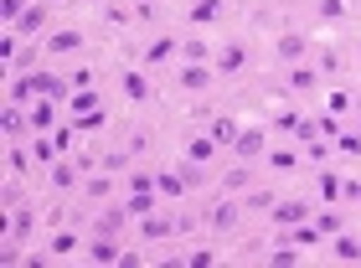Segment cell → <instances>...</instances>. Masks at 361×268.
I'll return each instance as SVG.
<instances>
[{"instance_id": "6da1fadb", "label": "cell", "mask_w": 361, "mask_h": 268, "mask_svg": "<svg viewBox=\"0 0 361 268\" xmlns=\"http://www.w3.org/2000/svg\"><path fill=\"white\" fill-rule=\"evenodd\" d=\"M6 217H11V222H6V248H21L26 238H37V227H42V212L31 207V201H21V207H11Z\"/></svg>"}, {"instance_id": "5b68a950", "label": "cell", "mask_w": 361, "mask_h": 268, "mask_svg": "<svg viewBox=\"0 0 361 268\" xmlns=\"http://www.w3.org/2000/svg\"><path fill=\"white\" fill-rule=\"evenodd\" d=\"M243 67H248V42H222L217 52H212V73H217V83L238 78Z\"/></svg>"}, {"instance_id": "9a60e30c", "label": "cell", "mask_w": 361, "mask_h": 268, "mask_svg": "<svg viewBox=\"0 0 361 268\" xmlns=\"http://www.w3.org/2000/svg\"><path fill=\"white\" fill-rule=\"evenodd\" d=\"M57 98H31L26 104V124H31V134H52L57 129Z\"/></svg>"}, {"instance_id": "d6a6232c", "label": "cell", "mask_w": 361, "mask_h": 268, "mask_svg": "<svg viewBox=\"0 0 361 268\" xmlns=\"http://www.w3.org/2000/svg\"><path fill=\"white\" fill-rule=\"evenodd\" d=\"M315 21H325V26L351 21V0H315Z\"/></svg>"}, {"instance_id": "cb8c5ba5", "label": "cell", "mask_w": 361, "mask_h": 268, "mask_svg": "<svg viewBox=\"0 0 361 268\" xmlns=\"http://www.w3.org/2000/svg\"><path fill=\"white\" fill-rule=\"evenodd\" d=\"M207 134H212V140H217L222 150H233V145H238V134H243V124L233 119V114H212V119H207Z\"/></svg>"}, {"instance_id": "4dcf8cb0", "label": "cell", "mask_w": 361, "mask_h": 268, "mask_svg": "<svg viewBox=\"0 0 361 268\" xmlns=\"http://www.w3.org/2000/svg\"><path fill=\"white\" fill-rule=\"evenodd\" d=\"M62 109H68V119H78V114H93V109H104V93H98V88H73Z\"/></svg>"}, {"instance_id": "ba28073f", "label": "cell", "mask_w": 361, "mask_h": 268, "mask_svg": "<svg viewBox=\"0 0 361 268\" xmlns=\"http://www.w3.org/2000/svg\"><path fill=\"white\" fill-rule=\"evenodd\" d=\"M279 83H284L289 93H315L320 88V67L315 62H289V67H279Z\"/></svg>"}, {"instance_id": "836d02e7", "label": "cell", "mask_w": 361, "mask_h": 268, "mask_svg": "<svg viewBox=\"0 0 361 268\" xmlns=\"http://www.w3.org/2000/svg\"><path fill=\"white\" fill-rule=\"evenodd\" d=\"M310 124H315V134H320V140H341V134H346V119H341V114H331V109H325V114H310Z\"/></svg>"}, {"instance_id": "f35d334b", "label": "cell", "mask_w": 361, "mask_h": 268, "mask_svg": "<svg viewBox=\"0 0 361 268\" xmlns=\"http://www.w3.org/2000/svg\"><path fill=\"white\" fill-rule=\"evenodd\" d=\"M129 165H135V155H129V145H124V150H104V155H98V171H114V176H124Z\"/></svg>"}, {"instance_id": "60d3db41", "label": "cell", "mask_w": 361, "mask_h": 268, "mask_svg": "<svg viewBox=\"0 0 361 268\" xmlns=\"http://www.w3.org/2000/svg\"><path fill=\"white\" fill-rule=\"evenodd\" d=\"M52 140H57V155H78V124L68 119V124H57L52 129Z\"/></svg>"}, {"instance_id": "d4e9b609", "label": "cell", "mask_w": 361, "mask_h": 268, "mask_svg": "<svg viewBox=\"0 0 361 268\" xmlns=\"http://www.w3.org/2000/svg\"><path fill=\"white\" fill-rule=\"evenodd\" d=\"M315 196H320V207H341V171H336V165H320Z\"/></svg>"}, {"instance_id": "8d00e7d4", "label": "cell", "mask_w": 361, "mask_h": 268, "mask_svg": "<svg viewBox=\"0 0 361 268\" xmlns=\"http://www.w3.org/2000/svg\"><path fill=\"white\" fill-rule=\"evenodd\" d=\"M212 52H217L212 42H202V37H180V62H212Z\"/></svg>"}, {"instance_id": "ee69618b", "label": "cell", "mask_w": 361, "mask_h": 268, "mask_svg": "<svg viewBox=\"0 0 361 268\" xmlns=\"http://www.w3.org/2000/svg\"><path fill=\"white\" fill-rule=\"evenodd\" d=\"M336 155H341V160H361V129H346V134H341V140H336Z\"/></svg>"}, {"instance_id": "bcb514c9", "label": "cell", "mask_w": 361, "mask_h": 268, "mask_svg": "<svg viewBox=\"0 0 361 268\" xmlns=\"http://www.w3.org/2000/svg\"><path fill=\"white\" fill-rule=\"evenodd\" d=\"M274 201H279L274 191H243V212H269Z\"/></svg>"}, {"instance_id": "d590c367", "label": "cell", "mask_w": 361, "mask_h": 268, "mask_svg": "<svg viewBox=\"0 0 361 268\" xmlns=\"http://www.w3.org/2000/svg\"><path fill=\"white\" fill-rule=\"evenodd\" d=\"M31 160H37V165H57V160H62L52 134H31Z\"/></svg>"}, {"instance_id": "f6af8a7d", "label": "cell", "mask_w": 361, "mask_h": 268, "mask_svg": "<svg viewBox=\"0 0 361 268\" xmlns=\"http://www.w3.org/2000/svg\"><path fill=\"white\" fill-rule=\"evenodd\" d=\"M73 124H78V134H98V129H104V124H109V109H93V114H78V119H73Z\"/></svg>"}, {"instance_id": "8992f818", "label": "cell", "mask_w": 361, "mask_h": 268, "mask_svg": "<svg viewBox=\"0 0 361 268\" xmlns=\"http://www.w3.org/2000/svg\"><path fill=\"white\" fill-rule=\"evenodd\" d=\"M47 57H78L88 47V31L83 26H57V31H47Z\"/></svg>"}, {"instance_id": "7402d4cb", "label": "cell", "mask_w": 361, "mask_h": 268, "mask_svg": "<svg viewBox=\"0 0 361 268\" xmlns=\"http://www.w3.org/2000/svg\"><path fill=\"white\" fill-rule=\"evenodd\" d=\"M83 196L98 201V207H104V201H114V196H119V181H114V171H93V176H83Z\"/></svg>"}, {"instance_id": "ab89813d", "label": "cell", "mask_w": 361, "mask_h": 268, "mask_svg": "<svg viewBox=\"0 0 361 268\" xmlns=\"http://www.w3.org/2000/svg\"><path fill=\"white\" fill-rule=\"evenodd\" d=\"M310 222H315V227H320V238H325V243H331V238H336V232H341V227H346V217H341V207H325L320 217H310Z\"/></svg>"}, {"instance_id": "484cf974", "label": "cell", "mask_w": 361, "mask_h": 268, "mask_svg": "<svg viewBox=\"0 0 361 268\" xmlns=\"http://www.w3.org/2000/svg\"><path fill=\"white\" fill-rule=\"evenodd\" d=\"M47 6H52V0H31V11L11 31H16V37H42V31H47Z\"/></svg>"}, {"instance_id": "7c38bea8", "label": "cell", "mask_w": 361, "mask_h": 268, "mask_svg": "<svg viewBox=\"0 0 361 268\" xmlns=\"http://www.w3.org/2000/svg\"><path fill=\"white\" fill-rule=\"evenodd\" d=\"M269 222H274V227H300V222H310V201H305V196L274 201V207H269Z\"/></svg>"}, {"instance_id": "2e32d148", "label": "cell", "mask_w": 361, "mask_h": 268, "mask_svg": "<svg viewBox=\"0 0 361 268\" xmlns=\"http://www.w3.org/2000/svg\"><path fill=\"white\" fill-rule=\"evenodd\" d=\"M124 222H129V212H124V201L114 196V201H104V207H98V217H93V232H109V238H124Z\"/></svg>"}, {"instance_id": "e575fe53", "label": "cell", "mask_w": 361, "mask_h": 268, "mask_svg": "<svg viewBox=\"0 0 361 268\" xmlns=\"http://www.w3.org/2000/svg\"><path fill=\"white\" fill-rule=\"evenodd\" d=\"M0 129H6V140H21V134L31 129V124H26V104H6V114H0Z\"/></svg>"}, {"instance_id": "8fae6325", "label": "cell", "mask_w": 361, "mask_h": 268, "mask_svg": "<svg viewBox=\"0 0 361 268\" xmlns=\"http://www.w3.org/2000/svg\"><path fill=\"white\" fill-rule=\"evenodd\" d=\"M212 83H217L212 62H180V67H176V88H180V93H207Z\"/></svg>"}, {"instance_id": "94428289", "label": "cell", "mask_w": 361, "mask_h": 268, "mask_svg": "<svg viewBox=\"0 0 361 268\" xmlns=\"http://www.w3.org/2000/svg\"><path fill=\"white\" fill-rule=\"evenodd\" d=\"M356 207H361V201H356Z\"/></svg>"}, {"instance_id": "ffe728a7", "label": "cell", "mask_w": 361, "mask_h": 268, "mask_svg": "<svg viewBox=\"0 0 361 268\" xmlns=\"http://www.w3.org/2000/svg\"><path fill=\"white\" fill-rule=\"evenodd\" d=\"M264 165H269L274 176H294L305 165V155H300V150H289V145H269L264 150Z\"/></svg>"}, {"instance_id": "11a10c76", "label": "cell", "mask_w": 361, "mask_h": 268, "mask_svg": "<svg viewBox=\"0 0 361 268\" xmlns=\"http://www.w3.org/2000/svg\"><path fill=\"white\" fill-rule=\"evenodd\" d=\"M315 67H320V73H336V67H341V57L331 52V47H320V62H315Z\"/></svg>"}, {"instance_id": "4316f807", "label": "cell", "mask_w": 361, "mask_h": 268, "mask_svg": "<svg viewBox=\"0 0 361 268\" xmlns=\"http://www.w3.org/2000/svg\"><path fill=\"white\" fill-rule=\"evenodd\" d=\"M331 258H336V263H361V232H346V227H341L336 238H331Z\"/></svg>"}, {"instance_id": "83f0119b", "label": "cell", "mask_w": 361, "mask_h": 268, "mask_svg": "<svg viewBox=\"0 0 361 268\" xmlns=\"http://www.w3.org/2000/svg\"><path fill=\"white\" fill-rule=\"evenodd\" d=\"M180 155H186V160H196V165H212V160L222 155V145L212 140V134H191V140H186V150H180Z\"/></svg>"}, {"instance_id": "b9f144b4", "label": "cell", "mask_w": 361, "mask_h": 268, "mask_svg": "<svg viewBox=\"0 0 361 268\" xmlns=\"http://www.w3.org/2000/svg\"><path fill=\"white\" fill-rule=\"evenodd\" d=\"M124 191H155V171L140 165V171H124Z\"/></svg>"}, {"instance_id": "74e56055", "label": "cell", "mask_w": 361, "mask_h": 268, "mask_svg": "<svg viewBox=\"0 0 361 268\" xmlns=\"http://www.w3.org/2000/svg\"><path fill=\"white\" fill-rule=\"evenodd\" d=\"M300 155H305L310 165H331V160H336V145L315 134V140H305V150H300Z\"/></svg>"}, {"instance_id": "f907efd6", "label": "cell", "mask_w": 361, "mask_h": 268, "mask_svg": "<svg viewBox=\"0 0 361 268\" xmlns=\"http://www.w3.org/2000/svg\"><path fill=\"white\" fill-rule=\"evenodd\" d=\"M176 171L186 176V186H191V191H202V165H196V160H186V155H180V165H176Z\"/></svg>"}, {"instance_id": "f546056e", "label": "cell", "mask_w": 361, "mask_h": 268, "mask_svg": "<svg viewBox=\"0 0 361 268\" xmlns=\"http://www.w3.org/2000/svg\"><path fill=\"white\" fill-rule=\"evenodd\" d=\"M274 268H294L300 263V243H289V232H279V238L269 243V253H264Z\"/></svg>"}, {"instance_id": "d6986e66", "label": "cell", "mask_w": 361, "mask_h": 268, "mask_svg": "<svg viewBox=\"0 0 361 268\" xmlns=\"http://www.w3.org/2000/svg\"><path fill=\"white\" fill-rule=\"evenodd\" d=\"M227 16V0H191L186 6V21L196 26V31H207V26H217Z\"/></svg>"}, {"instance_id": "db71d44e", "label": "cell", "mask_w": 361, "mask_h": 268, "mask_svg": "<svg viewBox=\"0 0 361 268\" xmlns=\"http://www.w3.org/2000/svg\"><path fill=\"white\" fill-rule=\"evenodd\" d=\"M155 16H160L155 0H140V6H135V21H155Z\"/></svg>"}, {"instance_id": "1f68e13d", "label": "cell", "mask_w": 361, "mask_h": 268, "mask_svg": "<svg viewBox=\"0 0 361 268\" xmlns=\"http://www.w3.org/2000/svg\"><path fill=\"white\" fill-rule=\"evenodd\" d=\"M222 191H227V196L253 191V171H248V160H238V165H227V171H222Z\"/></svg>"}, {"instance_id": "4fadbf2b", "label": "cell", "mask_w": 361, "mask_h": 268, "mask_svg": "<svg viewBox=\"0 0 361 268\" xmlns=\"http://www.w3.org/2000/svg\"><path fill=\"white\" fill-rule=\"evenodd\" d=\"M238 217H243V196H222V201H212L207 227L212 232H238Z\"/></svg>"}, {"instance_id": "3957f363", "label": "cell", "mask_w": 361, "mask_h": 268, "mask_svg": "<svg viewBox=\"0 0 361 268\" xmlns=\"http://www.w3.org/2000/svg\"><path fill=\"white\" fill-rule=\"evenodd\" d=\"M119 93L129 104H155V78L150 67H119Z\"/></svg>"}, {"instance_id": "7a4b0ae2", "label": "cell", "mask_w": 361, "mask_h": 268, "mask_svg": "<svg viewBox=\"0 0 361 268\" xmlns=\"http://www.w3.org/2000/svg\"><path fill=\"white\" fill-rule=\"evenodd\" d=\"M274 62L279 67H289V62H305L310 57V37H305V31H294V26H284V31H274Z\"/></svg>"}, {"instance_id": "7bdbcfd3", "label": "cell", "mask_w": 361, "mask_h": 268, "mask_svg": "<svg viewBox=\"0 0 361 268\" xmlns=\"http://www.w3.org/2000/svg\"><path fill=\"white\" fill-rule=\"evenodd\" d=\"M68 83H73V88H98V67H93V62L68 67Z\"/></svg>"}, {"instance_id": "681fc988", "label": "cell", "mask_w": 361, "mask_h": 268, "mask_svg": "<svg viewBox=\"0 0 361 268\" xmlns=\"http://www.w3.org/2000/svg\"><path fill=\"white\" fill-rule=\"evenodd\" d=\"M325 104H331V114H341V119H346V114H351V104H356V98H351L346 88H331V98H325Z\"/></svg>"}, {"instance_id": "277c9868", "label": "cell", "mask_w": 361, "mask_h": 268, "mask_svg": "<svg viewBox=\"0 0 361 268\" xmlns=\"http://www.w3.org/2000/svg\"><path fill=\"white\" fill-rule=\"evenodd\" d=\"M171 57H180V37H171V31H155V37L140 47V67H150V73H160Z\"/></svg>"}, {"instance_id": "680465c9", "label": "cell", "mask_w": 361, "mask_h": 268, "mask_svg": "<svg viewBox=\"0 0 361 268\" xmlns=\"http://www.w3.org/2000/svg\"><path fill=\"white\" fill-rule=\"evenodd\" d=\"M356 57H361V37H356Z\"/></svg>"}, {"instance_id": "f1b7e54d", "label": "cell", "mask_w": 361, "mask_h": 268, "mask_svg": "<svg viewBox=\"0 0 361 268\" xmlns=\"http://www.w3.org/2000/svg\"><path fill=\"white\" fill-rule=\"evenodd\" d=\"M47 52V47L42 42H21V47H16V52L6 57V67H11V78H21V73H31V67H37V57Z\"/></svg>"}, {"instance_id": "e0dca14e", "label": "cell", "mask_w": 361, "mask_h": 268, "mask_svg": "<svg viewBox=\"0 0 361 268\" xmlns=\"http://www.w3.org/2000/svg\"><path fill=\"white\" fill-rule=\"evenodd\" d=\"M155 191L166 196V201H186L191 186H186V176L176 171V165H155Z\"/></svg>"}, {"instance_id": "91938a15", "label": "cell", "mask_w": 361, "mask_h": 268, "mask_svg": "<svg viewBox=\"0 0 361 268\" xmlns=\"http://www.w3.org/2000/svg\"><path fill=\"white\" fill-rule=\"evenodd\" d=\"M83 6H98V0H83Z\"/></svg>"}, {"instance_id": "f5cc1de1", "label": "cell", "mask_w": 361, "mask_h": 268, "mask_svg": "<svg viewBox=\"0 0 361 268\" xmlns=\"http://www.w3.org/2000/svg\"><path fill=\"white\" fill-rule=\"evenodd\" d=\"M104 21L109 26H129V11L124 6H104Z\"/></svg>"}, {"instance_id": "816d5d0a", "label": "cell", "mask_w": 361, "mask_h": 268, "mask_svg": "<svg viewBox=\"0 0 361 268\" xmlns=\"http://www.w3.org/2000/svg\"><path fill=\"white\" fill-rule=\"evenodd\" d=\"M129 155H135V160H145V155H150V134H129Z\"/></svg>"}, {"instance_id": "30bf717a", "label": "cell", "mask_w": 361, "mask_h": 268, "mask_svg": "<svg viewBox=\"0 0 361 268\" xmlns=\"http://www.w3.org/2000/svg\"><path fill=\"white\" fill-rule=\"evenodd\" d=\"M83 232H78V227H57L52 232V238H47V263H68L73 253H83Z\"/></svg>"}, {"instance_id": "c3c4849f", "label": "cell", "mask_w": 361, "mask_h": 268, "mask_svg": "<svg viewBox=\"0 0 361 268\" xmlns=\"http://www.w3.org/2000/svg\"><path fill=\"white\" fill-rule=\"evenodd\" d=\"M26 11H31V0H0V16H6V31H11L16 21H21Z\"/></svg>"}, {"instance_id": "52a82bcc", "label": "cell", "mask_w": 361, "mask_h": 268, "mask_svg": "<svg viewBox=\"0 0 361 268\" xmlns=\"http://www.w3.org/2000/svg\"><path fill=\"white\" fill-rule=\"evenodd\" d=\"M83 258H88L93 268H114V263H124V243L109 238V232H93L88 248H83Z\"/></svg>"}, {"instance_id": "6f0895ef", "label": "cell", "mask_w": 361, "mask_h": 268, "mask_svg": "<svg viewBox=\"0 0 361 268\" xmlns=\"http://www.w3.org/2000/svg\"><path fill=\"white\" fill-rule=\"evenodd\" d=\"M351 129H361V114H356V124H351Z\"/></svg>"}, {"instance_id": "ac0fdd59", "label": "cell", "mask_w": 361, "mask_h": 268, "mask_svg": "<svg viewBox=\"0 0 361 268\" xmlns=\"http://www.w3.org/2000/svg\"><path fill=\"white\" fill-rule=\"evenodd\" d=\"M264 150H269V134L258 129V124H243L238 145H233V155H238V160H264Z\"/></svg>"}, {"instance_id": "5bb4252c", "label": "cell", "mask_w": 361, "mask_h": 268, "mask_svg": "<svg viewBox=\"0 0 361 268\" xmlns=\"http://www.w3.org/2000/svg\"><path fill=\"white\" fill-rule=\"evenodd\" d=\"M140 238L150 243V248H155V243H171V238H176V217H171L166 207L150 212V217H140Z\"/></svg>"}, {"instance_id": "7dc6e473", "label": "cell", "mask_w": 361, "mask_h": 268, "mask_svg": "<svg viewBox=\"0 0 361 268\" xmlns=\"http://www.w3.org/2000/svg\"><path fill=\"white\" fill-rule=\"evenodd\" d=\"M180 263H186V268H212V263H217V253H212V248H202V243H196L191 253H180Z\"/></svg>"}, {"instance_id": "9f6ffc18", "label": "cell", "mask_w": 361, "mask_h": 268, "mask_svg": "<svg viewBox=\"0 0 361 268\" xmlns=\"http://www.w3.org/2000/svg\"><path fill=\"white\" fill-rule=\"evenodd\" d=\"M52 6H73V0H52Z\"/></svg>"}, {"instance_id": "9c48e42d", "label": "cell", "mask_w": 361, "mask_h": 268, "mask_svg": "<svg viewBox=\"0 0 361 268\" xmlns=\"http://www.w3.org/2000/svg\"><path fill=\"white\" fill-rule=\"evenodd\" d=\"M47 181H52V191L73 196V191H83V165H78L73 155H62L57 165H47Z\"/></svg>"}, {"instance_id": "44dd1931", "label": "cell", "mask_w": 361, "mask_h": 268, "mask_svg": "<svg viewBox=\"0 0 361 268\" xmlns=\"http://www.w3.org/2000/svg\"><path fill=\"white\" fill-rule=\"evenodd\" d=\"M31 171H37V160H31V150L21 140H6V176L11 181H26Z\"/></svg>"}, {"instance_id": "603a6c76", "label": "cell", "mask_w": 361, "mask_h": 268, "mask_svg": "<svg viewBox=\"0 0 361 268\" xmlns=\"http://www.w3.org/2000/svg\"><path fill=\"white\" fill-rule=\"evenodd\" d=\"M119 201H124V212L135 217V222H140V217H150V212H160V207H166V196H160V191H124Z\"/></svg>"}]
</instances>
